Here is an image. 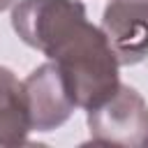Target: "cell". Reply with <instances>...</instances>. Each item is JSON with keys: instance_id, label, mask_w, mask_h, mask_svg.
<instances>
[{"instance_id": "3", "label": "cell", "mask_w": 148, "mask_h": 148, "mask_svg": "<svg viewBox=\"0 0 148 148\" xmlns=\"http://www.w3.org/2000/svg\"><path fill=\"white\" fill-rule=\"evenodd\" d=\"M23 88L30 109V123L37 132H51L60 127L76 109L67 81L53 60L32 69L23 81Z\"/></svg>"}, {"instance_id": "5", "label": "cell", "mask_w": 148, "mask_h": 148, "mask_svg": "<svg viewBox=\"0 0 148 148\" xmlns=\"http://www.w3.org/2000/svg\"><path fill=\"white\" fill-rule=\"evenodd\" d=\"M30 132L32 123L23 81H18L9 67L0 65V146L28 143Z\"/></svg>"}, {"instance_id": "2", "label": "cell", "mask_w": 148, "mask_h": 148, "mask_svg": "<svg viewBox=\"0 0 148 148\" xmlns=\"http://www.w3.org/2000/svg\"><path fill=\"white\" fill-rule=\"evenodd\" d=\"M88 130L95 143L141 148L148 146V104L127 83L95 109H88Z\"/></svg>"}, {"instance_id": "4", "label": "cell", "mask_w": 148, "mask_h": 148, "mask_svg": "<svg viewBox=\"0 0 148 148\" xmlns=\"http://www.w3.org/2000/svg\"><path fill=\"white\" fill-rule=\"evenodd\" d=\"M102 30L120 65H139L148 58V0H111Z\"/></svg>"}, {"instance_id": "1", "label": "cell", "mask_w": 148, "mask_h": 148, "mask_svg": "<svg viewBox=\"0 0 148 148\" xmlns=\"http://www.w3.org/2000/svg\"><path fill=\"white\" fill-rule=\"evenodd\" d=\"M16 35L62 72L81 109H95L120 86L118 58L102 28L86 18L79 0H21L12 9Z\"/></svg>"}, {"instance_id": "6", "label": "cell", "mask_w": 148, "mask_h": 148, "mask_svg": "<svg viewBox=\"0 0 148 148\" xmlns=\"http://www.w3.org/2000/svg\"><path fill=\"white\" fill-rule=\"evenodd\" d=\"M12 2H14V0H0V12H2V9H7Z\"/></svg>"}]
</instances>
